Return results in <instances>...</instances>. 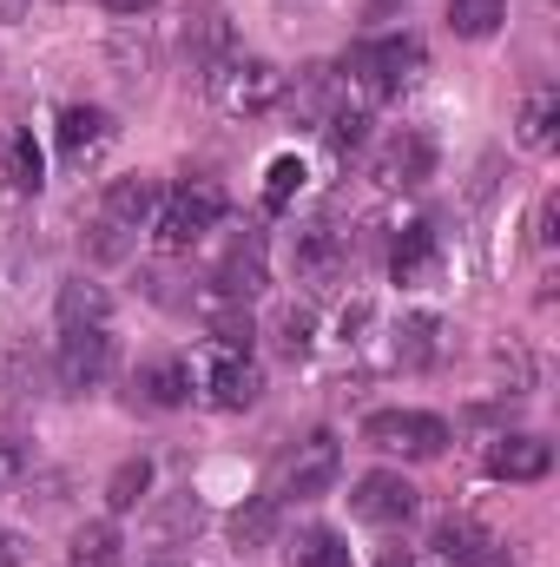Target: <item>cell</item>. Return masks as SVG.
<instances>
[{
	"instance_id": "23",
	"label": "cell",
	"mask_w": 560,
	"mask_h": 567,
	"mask_svg": "<svg viewBox=\"0 0 560 567\" xmlns=\"http://www.w3.org/2000/svg\"><path fill=\"white\" fill-rule=\"evenodd\" d=\"M145 495H152V462H145V455H126V462L106 475V508H113V515H133Z\"/></svg>"
},
{
	"instance_id": "13",
	"label": "cell",
	"mask_w": 560,
	"mask_h": 567,
	"mask_svg": "<svg viewBox=\"0 0 560 567\" xmlns=\"http://www.w3.org/2000/svg\"><path fill=\"white\" fill-rule=\"evenodd\" d=\"M133 403L139 410H185L191 403V370L178 357H145L133 370Z\"/></svg>"
},
{
	"instance_id": "34",
	"label": "cell",
	"mask_w": 560,
	"mask_h": 567,
	"mask_svg": "<svg viewBox=\"0 0 560 567\" xmlns=\"http://www.w3.org/2000/svg\"><path fill=\"white\" fill-rule=\"evenodd\" d=\"M554 218H560V198L548 192V198H541V218H535V238H541V245H554Z\"/></svg>"
},
{
	"instance_id": "21",
	"label": "cell",
	"mask_w": 560,
	"mask_h": 567,
	"mask_svg": "<svg viewBox=\"0 0 560 567\" xmlns=\"http://www.w3.org/2000/svg\"><path fill=\"white\" fill-rule=\"evenodd\" d=\"M435 350H442V323L416 310V317H403L396 323V363H409V370H428L435 363Z\"/></svg>"
},
{
	"instance_id": "10",
	"label": "cell",
	"mask_w": 560,
	"mask_h": 567,
	"mask_svg": "<svg viewBox=\"0 0 560 567\" xmlns=\"http://www.w3.org/2000/svg\"><path fill=\"white\" fill-rule=\"evenodd\" d=\"M376 178H383L390 192H403V185H422V178H435V145L422 140L416 126L390 133V140H383V152H376Z\"/></svg>"
},
{
	"instance_id": "29",
	"label": "cell",
	"mask_w": 560,
	"mask_h": 567,
	"mask_svg": "<svg viewBox=\"0 0 560 567\" xmlns=\"http://www.w3.org/2000/svg\"><path fill=\"white\" fill-rule=\"evenodd\" d=\"M303 178H310L303 158H297V152H278V158L265 165V212H290V198L303 192Z\"/></svg>"
},
{
	"instance_id": "8",
	"label": "cell",
	"mask_w": 560,
	"mask_h": 567,
	"mask_svg": "<svg viewBox=\"0 0 560 567\" xmlns=\"http://www.w3.org/2000/svg\"><path fill=\"white\" fill-rule=\"evenodd\" d=\"M205 528V502L191 495V488H178V495H158L152 508H145L139 535L152 555H172V548H191V535Z\"/></svg>"
},
{
	"instance_id": "19",
	"label": "cell",
	"mask_w": 560,
	"mask_h": 567,
	"mask_svg": "<svg viewBox=\"0 0 560 567\" xmlns=\"http://www.w3.org/2000/svg\"><path fill=\"white\" fill-rule=\"evenodd\" d=\"M225 528H231V542H238L245 555H251V548H271V542H278V502H271V495H251V502L231 508Z\"/></svg>"
},
{
	"instance_id": "35",
	"label": "cell",
	"mask_w": 560,
	"mask_h": 567,
	"mask_svg": "<svg viewBox=\"0 0 560 567\" xmlns=\"http://www.w3.org/2000/svg\"><path fill=\"white\" fill-rule=\"evenodd\" d=\"M100 7H106V13H120V20H139V13L158 7V0H100Z\"/></svg>"
},
{
	"instance_id": "25",
	"label": "cell",
	"mask_w": 560,
	"mask_h": 567,
	"mask_svg": "<svg viewBox=\"0 0 560 567\" xmlns=\"http://www.w3.org/2000/svg\"><path fill=\"white\" fill-rule=\"evenodd\" d=\"M508 20V0H448V33L455 40H488Z\"/></svg>"
},
{
	"instance_id": "37",
	"label": "cell",
	"mask_w": 560,
	"mask_h": 567,
	"mask_svg": "<svg viewBox=\"0 0 560 567\" xmlns=\"http://www.w3.org/2000/svg\"><path fill=\"white\" fill-rule=\"evenodd\" d=\"M376 567H416V561H409L403 548H390V555H383V561H376Z\"/></svg>"
},
{
	"instance_id": "5",
	"label": "cell",
	"mask_w": 560,
	"mask_h": 567,
	"mask_svg": "<svg viewBox=\"0 0 560 567\" xmlns=\"http://www.w3.org/2000/svg\"><path fill=\"white\" fill-rule=\"evenodd\" d=\"M363 442L383 449V455H403V462H435L448 449V423L428 416V410H376L363 423Z\"/></svg>"
},
{
	"instance_id": "2",
	"label": "cell",
	"mask_w": 560,
	"mask_h": 567,
	"mask_svg": "<svg viewBox=\"0 0 560 567\" xmlns=\"http://www.w3.org/2000/svg\"><path fill=\"white\" fill-rule=\"evenodd\" d=\"M205 86H211L218 113H231V120H258V113H271L283 100V73L271 60H258V53H225L205 73Z\"/></svg>"
},
{
	"instance_id": "17",
	"label": "cell",
	"mask_w": 560,
	"mask_h": 567,
	"mask_svg": "<svg viewBox=\"0 0 560 567\" xmlns=\"http://www.w3.org/2000/svg\"><path fill=\"white\" fill-rule=\"evenodd\" d=\"M106 140H113V120H106L100 106H66V113H60V152H66L73 165L100 158Z\"/></svg>"
},
{
	"instance_id": "9",
	"label": "cell",
	"mask_w": 560,
	"mask_h": 567,
	"mask_svg": "<svg viewBox=\"0 0 560 567\" xmlns=\"http://www.w3.org/2000/svg\"><path fill=\"white\" fill-rule=\"evenodd\" d=\"M205 396H211V410H251V403L265 396V377H258L251 357L211 350V363H205Z\"/></svg>"
},
{
	"instance_id": "31",
	"label": "cell",
	"mask_w": 560,
	"mask_h": 567,
	"mask_svg": "<svg viewBox=\"0 0 560 567\" xmlns=\"http://www.w3.org/2000/svg\"><path fill=\"white\" fill-rule=\"evenodd\" d=\"M290 106H297V120H310V126H317V120H330V73H323V66H310V73L297 80V100H290Z\"/></svg>"
},
{
	"instance_id": "11",
	"label": "cell",
	"mask_w": 560,
	"mask_h": 567,
	"mask_svg": "<svg viewBox=\"0 0 560 567\" xmlns=\"http://www.w3.org/2000/svg\"><path fill=\"white\" fill-rule=\"evenodd\" d=\"M158 178H145V172H126V178H113L106 185V198H100V218L106 225H120V231H145L152 218H158Z\"/></svg>"
},
{
	"instance_id": "28",
	"label": "cell",
	"mask_w": 560,
	"mask_h": 567,
	"mask_svg": "<svg viewBox=\"0 0 560 567\" xmlns=\"http://www.w3.org/2000/svg\"><path fill=\"white\" fill-rule=\"evenodd\" d=\"M428 265H435V231L428 225H409L396 238V251H390V271H396V284H416Z\"/></svg>"
},
{
	"instance_id": "30",
	"label": "cell",
	"mask_w": 560,
	"mask_h": 567,
	"mask_svg": "<svg viewBox=\"0 0 560 567\" xmlns=\"http://www.w3.org/2000/svg\"><path fill=\"white\" fill-rule=\"evenodd\" d=\"M323 140H330L336 158H356V152L370 145V113H363V106H336V113L323 120Z\"/></svg>"
},
{
	"instance_id": "12",
	"label": "cell",
	"mask_w": 560,
	"mask_h": 567,
	"mask_svg": "<svg viewBox=\"0 0 560 567\" xmlns=\"http://www.w3.org/2000/svg\"><path fill=\"white\" fill-rule=\"evenodd\" d=\"M554 468V442L541 435H495L488 442V475L495 482H541Z\"/></svg>"
},
{
	"instance_id": "1",
	"label": "cell",
	"mask_w": 560,
	"mask_h": 567,
	"mask_svg": "<svg viewBox=\"0 0 560 567\" xmlns=\"http://www.w3.org/2000/svg\"><path fill=\"white\" fill-rule=\"evenodd\" d=\"M225 225V192L211 185V178H191V185H178V192H165L158 198V218H152V238H158V251H191V245H205L211 231Z\"/></svg>"
},
{
	"instance_id": "4",
	"label": "cell",
	"mask_w": 560,
	"mask_h": 567,
	"mask_svg": "<svg viewBox=\"0 0 560 567\" xmlns=\"http://www.w3.org/2000/svg\"><path fill=\"white\" fill-rule=\"evenodd\" d=\"M422 40L409 33H396V40H363V47H350V80L363 86V100H396L409 80L422 73Z\"/></svg>"
},
{
	"instance_id": "7",
	"label": "cell",
	"mask_w": 560,
	"mask_h": 567,
	"mask_svg": "<svg viewBox=\"0 0 560 567\" xmlns=\"http://www.w3.org/2000/svg\"><path fill=\"white\" fill-rule=\"evenodd\" d=\"M350 515L363 528H403L416 515V482L396 475V468H370L356 488H350Z\"/></svg>"
},
{
	"instance_id": "16",
	"label": "cell",
	"mask_w": 560,
	"mask_h": 567,
	"mask_svg": "<svg viewBox=\"0 0 560 567\" xmlns=\"http://www.w3.org/2000/svg\"><path fill=\"white\" fill-rule=\"evenodd\" d=\"M53 310H60V330H80V323H100V330H106V317H113V290L80 271V278L60 284V303H53Z\"/></svg>"
},
{
	"instance_id": "14",
	"label": "cell",
	"mask_w": 560,
	"mask_h": 567,
	"mask_svg": "<svg viewBox=\"0 0 560 567\" xmlns=\"http://www.w3.org/2000/svg\"><path fill=\"white\" fill-rule=\"evenodd\" d=\"M211 284L231 290V297H258V290H265V238H258V231L231 238L225 258H218V271H211Z\"/></svg>"
},
{
	"instance_id": "22",
	"label": "cell",
	"mask_w": 560,
	"mask_h": 567,
	"mask_svg": "<svg viewBox=\"0 0 560 567\" xmlns=\"http://www.w3.org/2000/svg\"><path fill=\"white\" fill-rule=\"evenodd\" d=\"M120 548H126V542H120V522H113V515L73 528V567H113L120 561Z\"/></svg>"
},
{
	"instance_id": "32",
	"label": "cell",
	"mask_w": 560,
	"mask_h": 567,
	"mask_svg": "<svg viewBox=\"0 0 560 567\" xmlns=\"http://www.w3.org/2000/svg\"><path fill=\"white\" fill-rule=\"evenodd\" d=\"M20 475H27V449H20L13 435H0V495H7Z\"/></svg>"
},
{
	"instance_id": "39",
	"label": "cell",
	"mask_w": 560,
	"mask_h": 567,
	"mask_svg": "<svg viewBox=\"0 0 560 567\" xmlns=\"http://www.w3.org/2000/svg\"><path fill=\"white\" fill-rule=\"evenodd\" d=\"M0 158H7V140H0Z\"/></svg>"
},
{
	"instance_id": "3",
	"label": "cell",
	"mask_w": 560,
	"mask_h": 567,
	"mask_svg": "<svg viewBox=\"0 0 560 567\" xmlns=\"http://www.w3.org/2000/svg\"><path fill=\"white\" fill-rule=\"evenodd\" d=\"M336 475H343V442H336L330 429H310L297 449H283L278 495H271V502H317V495L336 488Z\"/></svg>"
},
{
	"instance_id": "15",
	"label": "cell",
	"mask_w": 560,
	"mask_h": 567,
	"mask_svg": "<svg viewBox=\"0 0 560 567\" xmlns=\"http://www.w3.org/2000/svg\"><path fill=\"white\" fill-rule=\"evenodd\" d=\"M428 561L435 567H488L495 561V542L462 515V522H442V528L428 535Z\"/></svg>"
},
{
	"instance_id": "20",
	"label": "cell",
	"mask_w": 560,
	"mask_h": 567,
	"mask_svg": "<svg viewBox=\"0 0 560 567\" xmlns=\"http://www.w3.org/2000/svg\"><path fill=\"white\" fill-rule=\"evenodd\" d=\"M290 567H350V542L336 528H297V542L283 548Z\"/></svg>"
},
{
	"instance_id": "24",
	"label": "cell",
	"mask_w": 560,
	"mask_h": 567,
	"mask_svg": "<svg viewBox=\"0 0 560 567\" xmlns=\"http://www.w3.org/2000/svg\"><path fill=\"white\" fill-rule=\"evenodd\" d=\"M0 178H7L13 192H40V185H46V158H40V145H33V133H13V140H7V158H0Z\"/></svg>"
},
{
	"instance_id": "40",
	"label": "cell",
	"mask_w": 560,
	"mask_h": 567,
	"mask_svg": "<svg viewBox=\"0 0 560 567\" xmlns=\"http://www.w3.org/2000/svg\"><path fill=\"white\" fill-rule=\"evenodd\" d=\"M158 567H178V561H158Z\"/></svg>"
},
{
	"instance_id": "27",
	"label": "cell",
	"mask_w": 560,
	"mask_h": 567,
	"mask_svg": "<svg viewBox=\"0 0 560 567\" xmlns=\"http://www.w3.org/2000/svg\"><path fill=\"white\" fill-rule=\"evenodd\" d=\"M271 337H278L283 363H303V357H310V343H317V317H310L303 303H283L278 323H271Z\"/></svg>"
},
{
	"instance_id": "18",
	"label": "cell",
	"mask_w": 560,
	"mask_h": 567,
	"mask_svg": "<svg viewBox=\"0 0 560 567\" xmlns=\"http://www.w3.org/2000/svg\"><path fill=\"white\" fill-rule=\"evenodd\" d=\"M290 265H297V278L303 284H330L336 278V265H343V245H336V231H297V251H290Z\"/></svg>"
},
{
	"instance_id": "6",
	"label": "cell",
	"mask_w": 560,
	"mask_h": 567,
	"mask_svg": "<svg viewBox=\"0 0 560 567\" xmlns=\"http://www.w3.org/2000/svg\"><path fill=\"white\" fill-rule=\"evenodd\" d=\"M106 370H113V337H106L100 323H80V330H66V337H60V350H53V383H60L66 396L100 390V383H106Z\"/></svg>"
},
{
	"instance_id": "38",
	"label": "cell",
	"mask_w": 560,
	"mask_h": 567,
	"mask_svg": "<svg viewBox=\"0 0 560 567\" xmlns=\"http://www.w3.org/2000/svg\"><path fill=\"white\" fill-rule=\"evenodd\" d=\"M370 7H376V13H383V7H390V0H370Z\"/></svg>"
},
{
	"instance_id": "26",
	"label": "cell",
	"mask_w": 560,
	"mask_h": 567,
	"mask_svg": "<svg viewBox=\"0 0 560 567\" xmlns=\"http://www.w3.org/2000/svg\"><path fill=\"white\" fill-rule=\"evenodd\" d=\"M554 120H560L554 86L528 93V100H521V120H515V126H521V145H528V152H548V145H554Z\"/></svg>"
},
{
	"instance_id": "33",
	"label": "cell",
	"mask_w": 560,
	"mask_h": 567,
	"mask_svg": "<svg viewBox=\"0 0 560 567\" xmlns=\"http://www.w3.org/2000/svg\"><path fill=\"white\" fill-rule=\"evenodd\" d=\"M93 258H126V238H120V225H93Z\"/></svg>"
},
{
	"instance_id": "36",
	"label": "cell",
	"mask_w": 560,
	"mask_h": 567,
	"mask_svg": "<svg viewBox=\"0 0 560 567\" xmlns=\"http://www.w3.org/2000/svg\"><path fill=\"white\" fill-rule=\"evenodd\" d=\"M27 555H20V535H0V567H20Z\"/></svg>"
}]
</instances>
